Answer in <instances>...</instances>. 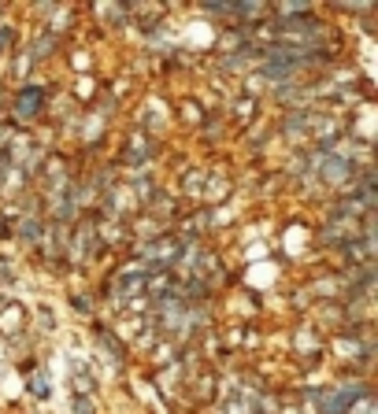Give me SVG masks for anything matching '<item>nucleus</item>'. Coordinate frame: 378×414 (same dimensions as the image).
Listing matches in <instances>:
<instances>
[{"label": "nucleus", "mask_w": 378, "mask_h": 414, "mask_svg": "<svg viewBox=\"0 0 378 414\" xmlns=\"http://www.w3.org/2000/svg\"><path fill=\"white\" fill-rule=\"evenodd\" d=\"M41 104H45V89H41V86H26V89L19 93V100H15V111H19L23 119H30V115L41 111Z\"/></svg>", "instance_id": "f257e3e1"}, {"label": "nucleus", "mask_w": 378, "mask_h": 414, "mask_svg": "<svg viewBox=\"0 0 378 414\" xmlns=\"http://www.w3.org/2000/svg\"><path fill=\"white\" fill-rule=\"evenodd\" d=\"M360 392H364V389H341L338 396H323V400H319V414H345V410H349L352 407V396H360Z\"/></svg>", "instance_id": "f03ea898"}, {"label": "nucleus", "mask_w": 378, "mask_h": 414, "mask_svg": "<svg viewBox=\"0 0 378 414\" xmlns=\"http://www.w3.org/2000/svg\"><path fill=\"white\" fill-rule=\"evenodd\" d=\"M319 174L330 178V181H341V178L352 174V163L341 159V156H319Z\"/></svg>", "instance_id": "7ed1b4c3"}, {"label": "nucleus", "mask_w": 378, "mask_h": 414, "mask_svg": "<svg viewBox=\"0 0 378 414\" xmlns=\"http://www.w3.org/2000/svg\"><path fill=\"white\" fill-rule=\"evenodd\" d=\"M145 285H149V277H145V274H123V277H119L123 296H134V292H141Z\"/></svg>", "instance_id": "20e7f679"}, {"label": "nucleus", "mask_w": 378, "mask_h": 414, "mask_svg": "<svg viewBox=\"0 0 378 414\" xmlns=\"http://www.w3.org/2000/svg\"><path fill=\"white\" fill-rule=\"evenodd\" d=\"M74 414H93V403L86 400V396H78L74 400Z\"/></svg>", "instance_id": "39448f33"}, {"label": "nucleus", "mask_w": 378, "mask_h": 414, "mask_svg": "<svg viewBox=\"0 0 378 414\" xmlns=\"http://www.w3.org/2000/svg\"><path fill=\"white\" fill-rule=\"evenodd\" d=\"M23 237L34 241V237H38V222H26V226H23Z\"/></svg>", "instance_id": "423d86ee"}]
</instances>
